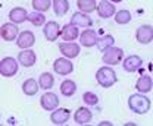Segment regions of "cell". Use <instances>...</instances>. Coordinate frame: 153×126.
<instances>
[{
  "label": "cell",
  "instance_id": "1",
  "mask_svg": "<svg viewBox=\"0 0 153 126\" xmlns=\"http://www.w3.org/2000/svg\"><path fill=\"white\" fill-rule=\"evenodd\" d=\"M128 107L135 114H146L152 108V101H150V98H147L146 94L138 92V94L130 95V98H128Z\"/></svg>",
  "mask_w": 153,
  "mask_h": 126
},
{
  "label": "cell",
  "instance_id": "2",
  "mask_svg": "<svg viewBox=\"0 0 153 126\" xmlns=\"http://www.w3.org/2000/svg\"><path fill=\"white\" fill-rule=\"evenodd\" d=\"M96 81L100 87L103 88H111L114 87L115 84L118 82V76H116V72L111 66H102L100 69H97L96 72Z\"/></svg>",
  "mask_w": 153,
  "mask_h": 126
},
{
  "label": "cell",
  "instance_id": "3",
  "mask_svg": "<svg viewBox=\"0 0 153 126\" xmlns=\"http://www.w3.org/2000/svg\"><path fill=\"white\" fill-rule=\"evenodd\" d=\"M122 59H124L122 49L115 47V46L106 49V50L103 52V56H102V62H103L105 65H108V66H116V65H119V63L122 62Z\"/></svg>",
  "mask_w": 153,
  "mask_h": 126
},
{
  "label": "cell",
  "instance_id": "4",
  "mask_svg": "<svg viewBox=\"0 0 153 126\" xmlns=\"http://www.w3.org/2000/svg\"><path fill=\"white\" fill-rule=\"evenodd\" d=\"M18 68H19V63L18 60L15 57H3L0 60V75L4 76V78H12L18 73Z\"/></svg>",
  "mask_w": 153,
  "mask_h": 126
},
{
  "label": "cell",
  "instance_id": "5",
  "mask_svg": "<svg viewBox=\"0 0 153 126\" xmlns=\"http://www.w3.org/2000/svg\"><path fill=\"white\" fill-rule=\"evenodd\" d=\"M57 47H59V52L62 53V56L66 57V59H75L81 52V46L74 43V41H63Z\"/></svg>",
  "mask_w": 153,
  "mask_h": 126
},
{
  "label": "cell",
  "instance_id": "6",
  "mask_svg": "<svg viewBox=\"0 0 153 126\" xmlns=\"http://www.w3.org/2000/svg\"><path fill=\"white\" fill-rule=\"evenodd\" d=\"M53 71L57 75H69L74 72V63L71 62V59H66L63 56L57 57L53 62Z\"/></svg>",
  "mask_w": 153,
  "mask_h": 126
},
{
  "label": "cell",
  "instance_id": "7",
  "mask_svg": "<svg viewBox=\"0 0 153 126\" xmlns=\"http://www.w3.org/2000/svg\"><path fill=\"white\" fill-rule=\"evenodd\" d=\"M69 117H71V110L69 108H55V110H52V113H50V122L53 123V125L56 126H62V125H66L68 123V120H69Z\"/></svg>",
  "mask_w": 153,
  "mask_h": 126
},
{
  "label": "cell",
  "instance_id": "8",
  "mask_svg": "<svg viewBox=\"0 0 153 126\" xmlns=\"http://www.w3.org/2000/svg\"><path fill=\"white\" fill-rule=\"evenodd\" d=\"M43 34L46 37L47 41L50 43H55L59 35H60V25L57 24L56 21H49V22H44V28H43Z\"/></svg>",
  "mask_w": 153,
  "mask_h": 126
},
{
  "label": "cell",
  "instance_id": "9",
  "mask_svg": "<svg viewBox=\"0 0 153 126\" xmlns=\"http://www.w3.org/2000/svg\"><path fill=\"white\" fill-rule=\"evenodd\" d=\"M122 60H124V62H121L122 63V68H124L125 72H128V73L137 72L143 66V59L140 56H137V54H131V56H128V57H125Z\"/></svg>",
  "mask_w": 153,
  "mask_h": 126
},
{
  "label": "cell",
  "instance_id": "10",
  "mask_svg": "<svg viewBox=\"0 0 153 126\" xmlns=\"http://www.w3.org/2000/svg\"><path fill=\"white\" fill-rule=\"evenodd\" d=\"M19 34V28L16 24H12V22H6L0 27V37L4 40V41H15L16 37Z\"/></svg>",
  "mask_w": 153,
  "mask_h": 126
},
{
  "label": "cell",
  "instance_id": "11",
  "mask_svg": "<svg viewBox=\"0 0 153 126\" xmlns=\"http://www.w3.org/2000/svg\"><path fill=\"white\" fill-rule=\"evenodd\" d=\"M78 37H79V46L87 47V49L94 47L96 44H97V40H99L97 32H96L94 29H90V28H85Z\"/></svg>",
  "mask_w": 153,
  "mask_h": 126
},
{
  "label": "cell",
  "instance_id": "12",
  "mask_svg": "<svg viewBox=\"0 0 153 126\" xmlns=\"http://www.w3.org/2000/svg\"><path fill=\"white\" fill-rule=\"evenodd\" d=\"M135 40L140 44H150L153 41V27L152 25H141L135 31Z\"/></svg>",
  "mask_w": 153,
  "mask_h": 126
},
{
  "label": "cell",
  "instance_id": "13",
  "mask_svg": "<svg viewBox=\"0 0 153 126\" xmlns=\"http://www.w3.org/2000/svg\"><path fill=\"white\" fill-rule=\"evenodd\" d=\"M96 10L99 13V16L103 19H109L112 18L116 12V7H115V3L109 1V0H102L97 6H96Z\"/></svg>",
  "mask_w": 153,
  "mask_h": 126
},
{
  "label": "cell",
  "instance_id": "14",
  "mask_svg": "<svg viewBox=\"0 0 153 126\" xmlns=\"http://www.w3.org/2000/svg\"><path fill=\"white\" fill-rule=\"evenodd\" d=\"M37 62V56L31 49H22V52L18 53V63L24 68H31Z\"/></svg>",
  "mask_w": 153,
  "mask_h": 126
},
{
  "label": "cell",
  "instance_id": "15",
  "mask_svg": "<svg viewBox=\"0 0 153 126\" xmlns=\"http://www.w3.org/2000/svg\"><path fill=\"white\" fill-rule=\"evenodd\" d=\"M36 44V35L31 31H22L16 37V46L19 49H31Z\"/></svg>",
  "mask_w": 153,
  "mask_h": 126
},
{
  "label": "cell",
  "instance_id": "16",
  "mask_svg": "<svg viewBox=\"0 0 153 126\" xmlns=\"http://www.w3.org/2000/svg\"><path fill=\"white\" fill-rule=\"evenodd\" d=\"M40 104L44 110L52 111L59 106V98H57V95L55 92H44L40 98Z\"/></svg>",
  "mask_w": 153,
  "mask_h": 126
},
{
  "label": "cell",
  "instance_id": "17",
  "mask_svg": "<svg viewBox=\"0 0 153 126\" xmlns=\"http://www.w3.org/2000/svg\"><path fill=\"white\" fill-rule=\"evenodd\" d=\"M72 25H75L78 28H90L91 24H93V19L88 16V13H84V12H75L72 16H71V22Z\"/></svg>",
  "mask_w": 153,
  "mask_h": 126
},
{
  "label": "cell",
  "instance_id": "18",
  "mask_svg": "<svg viewBox=\"0 0 153 126\" xmlns=\"http://www.w3.org/2000/svg\"><path fill=\"white\" fill-rule=\"evenodd\" d=\"M93 119V113L88 107H79L74 113V120L76 125H88Z\"/></svg>",
  "mask_w": 153,
  "mask_h": 126
},
{
  "label": "cell",
  "instance_id": "19",
  "mask_svg": "<svg viewBox=\"0 0 153 126\" xmlns=\"http://www.w3.org/2000/svg\"><path fill=\"white\" fill-rule=\"evenodd\" d=\"M135 90L141 94H147L153 90V81L150 75H141L135 82Z\"/></svg>",
  "mask_w": 153,
  "mask_h": 126
},
{
  "label": "cell",
  "instance_id": "20",
  "mask_svg": "<svg viewBox=\"0 0 153 126\" xmlns=\"http://www.w3.org/2000/svg\"><path fill=\"white\" fill-rule=\"evenodd\" d=\"M78 35H79L78 27L72 25V24H66L65 27L60 28V35L59 37H62L63 41H74L78 38Z\"/></svg>",
  "mask_w": 153,
  "mask_h": 126
},
{
  "label": "cell",
  "instance_id": "21",
  "mask_svg": "<svg viewBox=\"0 0 153 126\" xmlns=\"http://www.w3.org/2000/svg\"><path fill=\"white\" fill-rule=\"evenodd\" d=\"M27 16H28V12H27V9H24V7H13L10 12H9V19H10V22L12 24H24L25 21H27Z\"/></svg>",
  "mask_w": 153,
  "mask_h": 126
},
{
  "label": "cell",
  "instance_id": "22",
  "mask_svg": "<svg viewBox=\"0 0 153 126\" xmlns=\"http://www.w3.org/2000/svg\"><path fill=\"white\" fill-rule=\"evenodd\" d=\"M38 90H40L38 82L34 79V78H28V79H25L24 84H22V92H24L25 95H28V97L36 95L38 92Z\"/></svg>",
  "mask_w": 153,
  "mask_h": 126
},
{
  "label": "cell",
  "instance_id": "23",
  "mask_svg": "<svg viewBox=\"0 0 153 126\" xmlns=\"http://www.w3.org/2000/svg\"><path fill=\"white\" fill-rule=\"evenodd\" d=\"M37 82H38V87H40L41 90L49 91L53 87V84H55V78H53V75L50 72H43L38 76Z\"/></svg>",
  "mask_w": 153,
  "mask_h": 126
},
{
  "label": "cell",
  "instance_id": "24",
  "mask_svg": "<svg viewBox=\"0 0 153 126\" xmlns=\"http://www.w3.org/2000/svg\"><path fill=\"white\" fill-rule=\"evenodd\" d=\"M76 92V84L72 79H65L60 84V94L65 97H72Z\"/></svg>",
  "mask_w": 153,
  "mask_h": 126
},
{
  "label": "cell",
  "instance_id": "25",
  "mask_svg": "<svg viewBox=\"0 0 153 126\" xmlns=\"http://www.w3.org/2000/svg\"><path fill=\"white\" fill-rule=\"evenodd\" d=\"M53 12L56 16H63L69 10V1L68 0H53Z\"/></svg>",
  "mask_w": 153,
  "mask_h": 126
},
{
  "label": "cell",
  "instance_id": "26",
  "mask_svg": "<svg viewBox=\"0 0 153 126\" xmlns=\"http://www.w3.org/2000/svg\"><path fill=\"white\" fill-rule=\"evenodd\" d=\"M96 0H76V7L79 9V12H84V13H91L96 10Z\"/></svg>",
  "mask_w": 153,
  "mask_h": 126
},
{
  "label": "cell",
  "instance_id": "27",
  "mask_svg": "<svg viewBox=\"0 0 153 126\" xmlns=\"http://www.w3.org/2000/svg\"><path fill=\"white\" fill-rule=\"evenodd\" d=\"M115 44V38L111 34H106V35L100 37L99 40H97V49H99V52H105L106 49H109V47H112Z\"/></svg>",
  "mask_w": 153,
  "mask_h": 126
},
{
  "label": "cell",
  "instance_id": "28",
  "mask_svg": "<svg viewBox=\"0 0 153 126\" xmlns=\"http://www.w3.org/2000/svg\"><path fill=\"white\" fill-rule=\"evenodd\" d=\"M115 18V22L116 24H119V25H127V24H130L131 22V13H130V10H125V9H122V10H118V12H115L114 15Z\"/></svg>",
  "mask_w": 153,
  "mask_h": 126
},
{
  "label": "cell",
  "instance_id": "29",
  "mask_svg": "<svg viewBox=\"0 0 153 126\" xmlns=\"http://www.w3.org/2000/svg\"><path fill=\"white\" fill-rule=\"evenodd\" d=\"M27 21H30V24H33L34 27H41V25H44V22H46V16H44L43 12L34 10V12L28 13Z\"/></svg>",
  "mask_w": 153,
  "mask_h": 126
},
{
  "label": "cell",
  "instance_id": "30",
  "mask_svg": "<svg viewBox=\"0 0 153 126\" xmlns=\"http://www.w3.org/2000/svg\"><path fill=\"white\" fill-rule=\"evenodd\" d=\"M52 6V0H33V7L37 12H47Z\"/></svg>",
  "mask_w": 153,
  "mask_h": 126
},
{
  "label": "cell",
  "instance_id": "31",
  "mask_svg": "<svg viewBox=\"0 0 153 126\" xmlns=\"http://www.w3.org/2000/svg\"><path fill=\"white\" fill-rule=\"evenodd\" d=\"M82 101H84V104L88 106V107L97 106V104H99V97H97V94H94V92L87 91V92H84V95H82Z\"/></svg>",
  "mask_w": 153,
  "mask_h": 126
},
{
  "label": "cell",
  "instance_id": "32",
  "mask_svg": "<svg viewBox=\"0 0 153 126\" xmlns=\"http://www.w3.org/2000/svg\"><path fill=\"white\" fill-rule=\"evenodd\" d=\"M99 126H112V122H108V120H103V122H100Z\"/></svg>",
  "mask_w": 153,
  "mask_h": 126
},
{
  "label": "cell",
  "instance_id": "33",
  "mask_svg": "<svg viewBox=\"0 0 153 126\" xmlns=\"http://www.w3.org/2000/svg\"><path fill=\"white\" fill-rule=\"evenodd\" d=\"M109 1H112V3H121V1H124V0H109Z\"/></svg>",
  "mask_w": 153,
  "mask_h": 126
},
{
  "label": "cell",
  "instance_id": "34",
  "mask_svg": "<svg viewBox=\"0 0 153 126\" xmlns=\"http://www.w3.org/2000/svg\"><path fill=\"white\" fill-rule=\"evenodd\" d=\"M0 117H1V114H0Z\"/></svg>",
  "mask_w": 153,
  "mask_h": 126
}]
</instances>
